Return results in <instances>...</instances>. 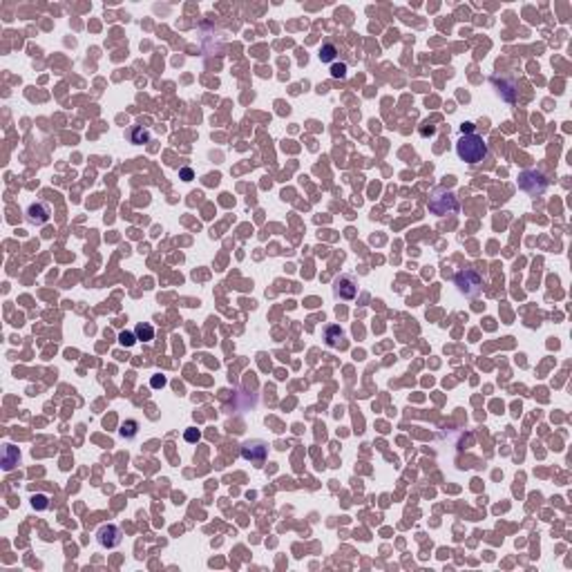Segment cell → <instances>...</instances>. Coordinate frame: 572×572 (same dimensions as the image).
Returning <instances> with one entry per match:
<instances>
[{
  "label": "cell",
  "mask_w": 572,
  "mask_h": 572,
  "mask_svg": "<svg viewBox=\"0 0 572 572\" xmlns=\"http://www.w3.org/2000/svg\"><path fill=\"white\" fill-rule=\"evenodd\" d=\"M134 333H137V340H141V342L154 340V326L148 324V322H139L137 329H134Z\"/></svg>",
  "instance_id": "8fae6325"
},
{
  "label": "cell",
  "mask_w": 572,
  "mask_h": 572,
  "mask_svg": "<svg viewBox=\"0 0 572 572\" xmlns=\"http://www.w3.org/2000/svg\"><path fill=\"white\" fill-rule=\"evenodd\" d=\"M96 541H99L103 548H107V550L116 548V546H121V541H123V532H121V527H118V525H114V523H107V525L99 527V532H96Z\"/></svg>",
  "instance_id": "52a82bcc"
},
{
  "label": "cell",
  "mask_w": 572,
  "mask_h": 572,
  "mask_svg": "<svg viewBox=\"0 0 572 572\" xmlns=\"http://www.w3.org/2000/svg\"><path fill=\"white\" fill-rule=\"evenodd\" d=\"M130 141L137 143V145H143L150 141V130H145L143 126H134L132 132H130Z\"/></svg>",
  "instance_id": "7c38bea8"
},
{
  "label": "cell",
  "mask_w": 572,
  "mask_h": 572,
  "mask_svg": "<svg viewBox=\"0 0 572 572\" xmlns=\"http://www.w3.org/2000/svg\"><path fill=\"white\" fill-rule=\"evenodd\" d=\"M331 76L333 78H344V76H347V63H333V65H331Z\"/></svg>",
  "instance_id": "e0dca14e"
},
{
  "label": "cell",
  "mask_w": 572,
  "mask_h": 572,
  "mask_svg": "<svg viewBox=\"0 0 572 572\" xmlns=\"http://www.w3.org/2000/svg\"><path fill=\"white\" fill-rule=\"evenodd\" d=\"M336 56H338V47L333 45V43H324L322 50H320V61L322 63H333Z\"/></svg>",
  "instance_id": "5bb4252c"
},
{
  "label": "cell",
  "mask_w": 572,
  "mask_h": 572,
  "mask_svg": "<svg viewBox=\"0 0 572 572\" xmlns=\"http://www.w3.org/2000/svg\"><path fill=\"white\" fill-rule=\"evenodd\" d=\"M454 284L458 286V291H461L465 298H476V295H481V291H483V277H481V273H476L474 268H463V271H458L456 277H454Z\"/></svg>",
  "instance_id": "3957f363"
},
{
  "label": "cell",
  "mask_w": 572,
  "mask_h": 572,
  "mask_svg": "<svg viewBox=\"0 0 572 572\" xmlns=\"http://www.w3.org/2000/svg\"><path fill=\"white\" fill-rule=\"evenodd\" d=\"M50 217H52V210L45 201H34V203H29V208H27V221L34 224V226L47 224Z\"/></svg>",
  "instance_id": "ba28073f"
},
{
  "label": "cell",
  "mask_w": 572,
  "mask_h": 572,
  "mask_svg": "<svg viewBox=\"0 0 572 572\" xmlns=\"http://www.w3.org/2000/svg\"><path fill=\"white\" fill-rule=\"evenodd\" d=\"M179 177H181L183 181H190L192 177H195V172H192L190 168H181V170H179Z\"/></svg>",
  "instance_id": "44dd1931"
},
{
  "label": "cell",
  "mask_w": 572,
  "mask_h": 572,
  "mask_svg": "<svg viewBox=\"0 0 572 572\" xmlns=\"http://www.w3.org/2000/svg\"><path fill=\"white\" fill-rule=\"evenodd\" d=\"M150 385H152L154 389H161V387H166V376H152Z\"/></svg>",
  "instance_id": "d6986e66"
},
{
  "label": "cell",
  "mask_w": 572,
  "mask_h": 572,
  "mask_svg": "<svg viewBox=\"0 0 572 572\" xmlns=\"http://www.w3.org/2000/svg\"><path fill=\"white\" fill-rule=\"evenodd\" d=\"M266 456H268V445L260 438H251V440H244L241 442V458L244 461H251L253 465L262 467L266 463Z\"/></svg>",
  "instance_id": "5b68a950"
},
{
  "label": "cell",
  "mask_w": 572,
  "mask_h": 572,
  "mask_svg": "<svg viewBox=\"0 0 572 572\" xmlns=\"http://www.w3.org/2000/svg\"><path fill=\"white\" fill-rule=\"evenodd\" d=\"M519 188L527 192L530 197H539L546 192L548 188V177L541 170H523L519 175Z\"/></svg>",
  "instance_id": "277c9868"
},
{
  "label": "cell",
  "mask_w": 572,
  "mask_h": 572,
  "mask_svg": "<svg viewBox=\"0 0 572 572\" xmlns=\"http://www.w3.org/2000/svg\"><path fill=\"white\" fill-rule=\"evenodd\" d=\"M333 293H336L338 300H353L358 295V282H355L353 275H340L333 282Z\"/></svg>",
  "instance_id": "8992f818"
},
{
  "label": "cell",
  "mask_w": 572,
  "mask_h": 572,
  "mask_svg": "<svg viewBox=\"0 0 572 572\" xmlns=\"http://www.w3.org/2000/svg\"><path fill=\"white\" fill-rule=\"evenodd\" d=\"M456 154L461 161L465 164H481L489 156V148H487V141L476 132H469V134H463L461 139L456 141Z\"/></svg>",
  "instance_id": "6da1fadb"
},
{
  "label": "cell",
  "mask_w": 572,
  "mask_h": 572,
  "mask_svg": "<svg viewBox=\"0 0 572 572\" xmlns=\"http://www.w3.org/2000/svg\"><path fill=\"white\" fill-rule=\"evenodd\" d=\"M31 505H34V510H47V507H50L45 494H34V496H31Z\"/></svg>",
  "instance_id": "2e32d148"
},
{
  "label": "cell",
  "mask_w": 572,
  "mask_h": 572,
  "mask_svg": "<svg viewBox=\"0 0 572 572\" xmlns=\"http://www.w3.org/2000/svg\"><path fill=\"white\" fill-rule=\"evenodd\" d=\"M461 203H458V197L454 190H447V188H434L429 195V213H434L436 217H447V215H456Z\"/></svg>",
  "instance_id": "7a4b0ae2"
},
{
  "label": "cell",
  "mask_w": 572,
  "mask_h": 572,
  "mask_svg": "<svg viewBox=\"0 0 572 572\" xmlns=\"http://www.w3.org/2000/svg\"><path fill=\"white\" fill-rule=\"evenodd\" d=\"M420 134H423V137H431V134H436V128L429 126V123H423V128H420Z\"/></svg>",
  "instance_id": "ffe728a7"
},
{
  "label": "cell",
  "mask_w": 572,
  "mask_h": 572,
  "mask_svg": "<svg viewBox=\"0 0 572 572\" xmlns=\"http://www.w3.org/2000/svg\"><path fill=\"white\" fill-rule=\"evenodd\" d=\"M118 342H121L123 347H132V344L137 342V333H132V331H121V333H118Z\"/></svg>",
  "instance_id": "9a60e30c"
},
{
  "label": "cell",
  "mask_w": 572,
  "mask_h": 572,
  "mask_svg": "<svg viewBox=\"0 0 572 572\" xmlns=\"http://www.w3.org/2000/svg\"><path fill=\"white\" fill-rule=\"evenodd\" d=\"M324 340L331 349H344L347 347V333H344L338 324H331V326L324 329Z\"/></svg>",
  "instance_id": "9c48e42d"
},
{
  "label": "cell",
  "mask_w": 572,
  "mask_h": 572,
  "mask_svg": "<svg viewBox=\"0 0 572 572\" xmlns=\"http://www.w3.org/2000/svg\"><path fill=\"white\" fill-rule=\"evenodd\" d=\"M20 463V452L18 447L14 445H5V454H3V467L7 469V472H12V469Z\"/></svg>",
  "instance_id": "30bf717a"
},
{
  "label": "cell",
  "mask_w": 572,
  "mask_h": 572,
  "mask_svg": "<svg viewBox=\"0 0 572 572\" xmlns=\"http://www.w3.org/2000/svg\"><path fill=\"white\" fill-rule=\"evenodd\" d=\"M139 431V423L137 420H126V423H121V427H118V434L123 436V438H134Z\"/></svg>",
  "instance_id": "4fadbf2b"
},
{
  "label": "cell",
  "mask_w": 572,
  "mask_h": 572,
  "mask_svg": "<svg viewBox=\"0 0 572 572\" xmlns=\"http://www.w3.org/2000/svg\"><path fill=\"white\" fill-rule=\"evenodd\" d=\"M183 438H186L188 442H197L199 438H201V431H199V429H195V427H192V429H186V434H183Z\"/></svg>",
  "instance_id": "ac0fdd59"
},
{
  "label": "cell",
  "mask_w": 572,
  "mask_h": 572,
  "mask_svg": "<svg viewBox=\"0 0 572 572\" xmlns=\"http://www.w3.org/2000/svg\"><path fill=\"white\" fill-rule=\"evenodd\" d=\"M469 132H474V126L472 123H463V134H469Z\"/></svg>",
  "instance_id": "7402d4cb"
}]
</instances>
